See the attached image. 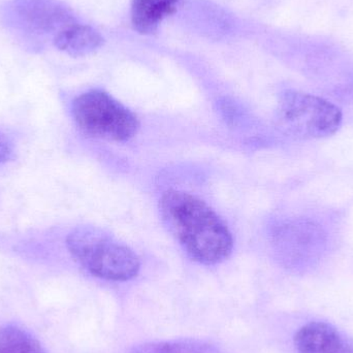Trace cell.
Returning <instances> with one entry per match:
<instances>
[{
    "label": "cell",
    "instance_id": "obj_7",
    "mask_svg": "<svg viewBox=\"0 0 353 353\" xmlns=\"http://www.w3.org/2000/svg\"><path fill=\"white\" fill-rule=\"evenodd\" d=\"M53 45L60 51L72 56L90 55L103 47V35L90 25L74 23L54 39Z\"/></svg>",
    "mask_w": 353,
    "mask_h": 353
},
{
    "label": "cell",
    "instance_id": "obj_11",
    "mask_svg": "<svg viewBox=\"0 0 353 353\" xmlns=\"http://www.w3.org/2000/svg\"><path fill=\"white\" fill-rule=\"evenodd\" d=\"M12 152H14V149H12V143L8 141V139L4 134L0 132V165L10 161L12 157Z\"/></svg>",
    "mask_w": 353,
    "mask_h": 353
},
{
    "label": "cell",
    "instance_id": "obj_3",
    "mask_svg": "<svg viewBox=\"0 0 353 353\" xmlns=\"http://www.w3.org/2000/svg\"><path fill=\"white\" fill-rule=\"evenodd\" d=\"M276 118L284 132L304 140L333 136L343 120L341 110L327 99L294 90L280 97Z\"/></svg>",
    "mask_w": 353,
    "mask_h": 353
},
{
    "label": "cell",
    "instance_id": "obj_10",
    "mask_svg": "<svg viewBox=\"0 0 353 353\" xmlns=\"http://www.w3.org/2000/svg\"><path fill=\"white\" fill-rule=\"evenodd\" d=\"M0 353H47L28 332L6 325L0 327Z\"/></svg>",
    "mask_w": 353,
    "mask_h": 353
},
{
    "label": "cell",
    "instance_id": "obj_6",
    "mask_svg": "<svg viewBox=\"0 0 353 353\" xmlns=\"http://www.w3.org/2000/svg\"><path fill=\"white\" fill-rule=\"evenodd\" d=\"M298 353H353V341L332 325L321 321L303 325L294 336Z\"/></svg>",
    "mask_w": 353,
    "mask_h": 353
},
{
    "label": "cell",
    "instance_id": "obj_2",
    "mask_svg": "<svg viewBox=\"0 0 353 353\" xmlns=\"http://www.w3.org/2000/svg\"><path fill=\"white\" fill-rule=\"evenodd\" d=\"M66 247L72 259L94 277L124 282L134 279L140 272L137 253L97 228H76L66 238Z\"/></svg>",
    "mask_w": 353,
    "mask_h": 353
},
{
    "label": "cell",
    "instance_id": "obj_5",
    "mask_svg": "<svg viewBox=\"0 0 353 353\" xmlns=\"http://www.w3.org/2000/svg\"><path fill=\"white\" fill-rule=\"evenodd\" d=\"M10 24L32 39H54L78 22L76 17L57 0H12L8 6Z\"/></svg>",
    "mask_w": 353,
    "mask_h": 353
},
{
    "label": "cell",
    "instance_id": "obj_1",
    "mask_svg": "<svg viewBox=\"0 0 353 353\" xmlns=\"http://www.w3.org/2000/svg\"><path fill=\"white\" fill-rule=\"evenodd\" d=\"M163 221L187 254L197 263L213 265L225 261L234 240L223 220L199 197L169 190L161 199Z\"/></svg>",
    "mask_w": 353,
    "mask_h": 353
},
{
    "label": "cell",
    "instance_id": "obj_4",
    "mask_svg": "<svg viewBox=\"0 0 353 353\" xmlns=\"http://www.w3.org/2000/svg\"><path fill=\"white\" fill-rule=\"evenodd\" d=\"M72 115L85 134L125 142L138 132L140 123L132 111L105 91L90 90L72 101Z\"/></svg>",
    "mask_w": 353,
    "mask_h": 353
},
{
    "label": "cell",
    "instance_id": "obj_9",
    "mask_svg": "<svg viewBox=\"0 0 353 353\" xmlns=\"http://www.w3.org/2000/svg\"><path fill=\"white\" fill-rule=\"evenodd\" d=\"M130 353H220L219 350L201 340L148 342L132 348Z\"/></svg>",
    "mask_w": 353,
    "mask_h": 353
},
{
    "label": "cell",
    "instance_id": "obj_8",
    "mask_svg": "<svg viewBox=\"0 0 353 353\" xmlns=\"http://www.w3.org/2000/svg\"><path fill=\"white\" fill-rule=\"evenodd\" d=\"M180 0H132V23L141 34H152L167 17L175 12Z\"/></svg>",
    "mask_w": 353,
    "mask_h": 353
}]
</instances>
